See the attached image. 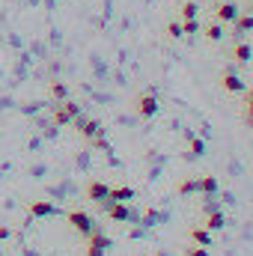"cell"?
Instances as JSON below:
<instances>
[{
	"label": "cell",
	"mask_w": 253,
	"mask_h": 256,
	"mask_svg": "<svg viewBox=\"0 0 253 256\" xmlns=\"http://www.w3.org/2000/svg\"><path fill=\"white\" fill-rule=\"evenodd\" d=\"M66 220H68V224H72V230H74V232H80L84 238H90V236L98 230L96 218H92V214H86L84 208H72V212H66Z\"/></svg>",
	"instance_id": "6da1fadb"
},
{
	"label": "cell",
	"mask_w": 253,
	"mask_h": 256,
	"mask_svg": "<svg viewBox=\"0 0 253 256\" xmlns=\"http://www.w3.org/2000/svg\"><path fill=\"white\" fill-rule=\"evenodd\" d=\"M27 212H30V218H60L63 214V208L54 206V202H48V200H33L27 206Z\"/></svg>",
	"instance_id": "7a4b0ae2"
},
{
	"label": "cell",
	"mask_w": 253,
	"mask_h": 256,
	"mask_svg": "<svg viewBox=\"0 0 253 256\" xmlns=\"http://www.w3.org/2000/svg\"><path fill=\"white\" fill-rule=\"evenodd\" d=\"M72 122L78 126V131H80V134H84L86 140H92V137H98V134L104 131V128H102V122H98V120H86L84 114H78V116H74Z\"/></svg>",
	"instance_id": "3957f363"
},
{
	"label": "cell",
	"mask_w": 253,
	"mask_h": 256,
	"mask_svg": "<svg viewBox=\"0 0 253 256\" xmlns=\"http://www.w3.org/2000/svg\"><path fill=\"white\" fill-rule=\"evenodd\" d=\"M137 114L143 116V120H152L155 114H158V98H155V92L149 90L146 96H140L137 98Z\"/></svg>",
	"instance_id": "277c9868"
},
{
	"label": "cell",
	"mask_w": 253,
	"mask_h": 256,
	"mask_svg": "<svg viewBox=\"0 0 253 256\" xmlns=\"http://www.w3.org/2000/svg\"><path fill=\"white\" fill-rule=\"evenodd\" d=\"M220 86H224L226 92H248V84H244L232 68H226V72L220 74Z\"/></svg>",
	"instance_id": "5b68a950"
},
{
	"label": "cell",
	"mask_w": 253,
	"mask_h": 256,
	"mask_svg": "<svg viewBox=\"0 0 253 256\" xmlns=\"http://www.w3.org/2000/svg\"><path fill=\"white\" fill-rule=\"evenodd\" d=\"M108 194H110V185H108V182H98V179H92V182L86 185V200H92V202H102V200H108Z\"/></svg>",
	"instance_id": "8992f818"
},
{
	"label": "cell",
	"mask_w": 253,
	"mask_h": 256,
	"mask_svg": "<svg viewBox=\"0 0 253 256\" xmlns=\"http://www.w3.org/2000/svg\"><path fill=\"white\" fill-rule=\"evenodd\" d=\"M238 15H242V12H238V6H236V3H220V6L214 9V18H218L220 24H232Z\"/></svg>",
	"instance_id": "52a82bcc"
},
{
	"label": "cell",
	"mask_w": 253,
	"mask_h": 256,
	"mask_svg": "<svg viewBox=\"0 0 253 256\" xmlns=\"http://www.w3.org/2000/svg\"><path fill=\"white\" fill-rule=\"evenodd\" d=\"M72 120H74V116L66 110L63 102H60V104H54V116H51V122H54V126H57V128H66V126H72Z\"/></svg>",
	"instance_id": "ba28073f"
},
{
	"label": "cell",
	"mask_w": 253,
	"mask_h": 256,
	"mask_svg": "<svg viewBox=\"0 0 253 256\" xmlns=\"http://www.w3.org/2000/svg\"><path fill=\"white\" fill-rule=\"evenodd\" d=\"M190 242L200 244V248H212V232H208L206 226H194V230H190Z\"/></svg>",
	"instance_id": "9c48e42d"
},
{
	"label": "cell",
	"mask_w": 253,
	"mask_h": 256,
	"mask_svg": "<svg viewBox=\"0 0 253 256\" xmlns=\"http://www.w3.org/2000/svg\"><path fill=\"white\" fill-rule=\"evenodd\" d=\"M114 202H128V200H134L137 194H134V188L131 185H120V188H110V194H108Z\"/></svg>",
	"instance_id": "30bf717a"
},
{
	"label": "cell",
	"mask_w": 253,
	"mask_h": 256,
	"mask_svg": "<svg viewBox=\"0 0 253 256\" xmlns=\"http://www.w3.org/2000/svg\"><path fill=\"white\" fill-rule=\"evenodd\" d=\"M224 226H226L224 212H208V218H206V230H208V232H218V230H224Z\"/></svg>",
	"instance_id": "8fae6325"
},
{
	"label": "cell",
	"mask_w": 253,
	"mask_h": 256,
	"mask_svg": "<svg viewBox=\"0 0 253 256\" xmlns=\"http://www.w3.org/2000/svg\"><path fill=\"white\" fill-rule=\"evenodd\" d=\"M232 57H236V63H248L253 57V48L248 45V42H238L236 48H232Z\"/></svg>",
	"instance_id": "7c38bea8"
},
{
	"label": "cell",
	"mask_w": 253,
	"mask_h": 256,
	"mask_svg": "<svg viewBox=\"0 0 253 256\" xmlns=\"http://www.w3.org/2000/svg\"><path fill=\"white\" fill-rule=\"evenodd\" d=\"M232 24H236V36H244L253 30V15H238Z\"/></svg>",
	"instance_id": "4fadbf2b"
},
{
	"label": "cell",
	"mask_w": 253,
	"mask_h": 256,
	"mask_svg": "<svg viewBox=\"0 0 253 256\" xmlns=\"http://www.w3.org/2000/svg\"><path fill=\"white\" fill-rule=\"evenodd\" d=\"M176 194H179V196H190V194H200V179H185V182H179Z\"/></svg>",
	"instance_id": "5bb4252c"
},
{
	"label": "cell",
	"mask_w": 253,
	"mask_h": 256,
	"mask_svg": "<svg viewBox=\"0 0 253 256\" xmlns=\"http://www.w3.org/2000/svg\"><path fill=\"white\" fill-rule=\"evenodd\" d=\"M200 194L214 196V194H218V179H214V176H202V179H200Z\"/></svg>",
	"instance_id": "9a60e30c"
},
{
	"label": "cell",
	"mask_w": 253,
	"mask_h": 256,
	"mask_svg": "<svg viewBox=\"0 0 253 256\" xmlns=\"http://www.w3.org/2000/svg\"><path fill=\"white\" fill-rule=\"evenodd\" d=\"M242 120H244V126L253 128V86L248 90V102H244V110H242Z\"/></svg>",
	"instance_id": "2e32d148"
},
{
	"label": "cell",
	"mask_w": 253,
	"mask_h": 256,
	"mask_svg": "<svg viewBox=\"0 0 253 256\" xmlns=\"http://www.w3.org/2000/svg\"><path fill=\"white\" fill-rule=\"evenodd\" d=\"M51 96H54L57 102H66V98H68V86L60 84V80H54V84H51Z\"/></svg>",
	"instance_id": "e0dca14e"
},
{
	"label": "cell",
	"mask_w": 253,
	"mask_h": 256,
	"mask_svg": "<svg viewBox=\"0 0 253 256\" xmlns=\"http://www.w3.org/2000/svg\"><path fill=\"white\" fill-rule=\"evenodd\" d=\"M206 36H208L212 42H220V39H224V27H220V21H218V24H208V27H206Z\"/></svg>",
	"instance_id": "ac0fdd59"
},
{
	"label": "cell",
	"mask_w": 253,
	"mask_h": 256,
	"mask_svg": "<svg viewBox=\"0 0 253 256\" xmlns=\"http://www.w3.org/2000/svg\"><path fill=\"white\" fill-rule=\"evenodd\" d=\"M206 152V140H200V137H190V158H200Z\"/></svg>",
	"instance_id": "d6986e66"
},
{
	"label": "cell",
	"mask_w": 253,
	"mask_h": 256,
	"mask_svg": "<svg viewBox=\"0 0 253 256\" xmlns=\"http://www.w3.org/2000/svg\"><path fill=\"white\" fill-rule=\"evenodd\" d=\"M161 220H164L161 212H146V214H143V226H158Z\"/></svg>",
	"instance_id": "ffe728a7"
},
{
	"label": "cell",
	"mask_w": 253,
	"mask_h": 256,
	"mask_svg": "<svg viewBox=\"0 0 253 256\" xmlns=\"http://www.w3.org/2000/svg\"><path fill=\"white\" fill-rule=\"evenodd\" d=\"M196 12H200V6H196L194 0H188V3L182 6V21H190V18H196Z\"/></svg>",
	"instance_id": "44dd1931"
},
{
	"label": "cell",
	"mask_w": 253,
	"mask_h": 256,
	"mask_svg": "<svg viewBox=\"0 0 253 256\" xmlns=\"http://www.w3.org/2000/svg\"><path fill=\"white\" fill-rule=\"evenodd\" d=\"M194 33H200V24H196V18L182 21V36H194Z\"/></svg>",
	"instance_id": "7402d4cb"
},
{
	"label": "cell",
	"mask_w": 253,
	"mask_h": 256,
	"mask_svg": "<svg viewBox=\"0 0 253 256\" xmlns=\"http://www.w3.org/2000/svg\"><path fill=\"white\" fill-rule=\"evenodd\" d=\"M167 36H170V39H179V36H182V24H179V21H170V24H167Z\"/></svg>",
	"instance_id": "603a6c76"
},
{
	"label": "cell",
	"mask_w": 253,
	"mask_h": 256,
	"mask_svg": "<svg viewBox=\"0 0 253 256\" xmlns=\"http://www.w3.org/2000/svg\"><path fill=\"white\" fill-rule=\"evenodd\" d=\"M36 110H42V104H39V102H30V104H24V108H21V114H24V116H33Z\"/></svg>",
	"instance_id": "cb8c5ba5"
},
{
	"label": "cell",
	"mask_w": 253,
	"mask_h": 256,
	"mask_svg": "<svg viewBox=\"0 0 253 256\" xmlns=\"http://www.w3.org/2000/svg\"><path fill=\"white\" fill-rule=\"evenodd\" d=\"M108 250L104 248H98V244H92V242H86V256H104Z\"/></svg>",
	"instance_id": "d4e9b609"
},
{
	"label": "cell",
	"mask_w": 253,
	"mask_h": 256,
	"mask_svg": "<svg viewBox=\"0 0 253 256\" xmlns=\"http://www.w3.org/2000/svg\"><path fill=\"white\" fill-rule=\"evenodd\" d=\"M45 173H48V167H45V164H36V167H30V176H33V179H42Z\"/></svg>",
	"instance_id": "484cf974"
},
{
	"label": "cell",
	"mask_w": 253,
	"mask_h": 256,
	"mask_svg": "<svg viewBox=\"0 0 253 256\" xmlns=\"http://www.w3.org/2000/svg\"><path fill=\"white\" fill-rule=\"evenodd\" d=\"M185 256H208V250H206V248H200V244H194V248L185 250Z\"/></svg>",
	"instance_id": "4316f807"
},
{
	"label": "cell",
	"mask_w": 253,
	"mask_h": 256,
	"mask_svg": "<svg viewBox=\"0 0 253 256\" xmlns=\"http://www.w3.org/2000/svg\"><path fill=\"white\" fill-rule=\"evenodd\" d=\"M27 149H30V152L42 149V137H30V140H27Z\"/></svg>",
	"instance_id": "83f0119b"
},
{
	"label": "cell",
	"mask_w": 253,
	"mask_h": 256,
	"mask_svg": "<svg viewBox=\"0 0 253 256\" xmlns=\"http://www.w3.org/2000/svg\"><path fill=\"white\" fill-rule=\"evenodd\" d=\"M78 167H90V155H86V152L78 155Z\"/></svg>",
	"instance_id": "f1b7e54d"
},
{
	"label": "cell",
	"mask_w": 253,
	"mask_h": 256,
	"mask_svg": "<svg viewBox=\"0 0 253 256\" xmlns=\"http://www.w3.org/2000/svg\"><path fill=\"white\" fill-rule=\"evenodd\" d=\"M3 238H9V226H0V242Z\"/></svg>",
	"instance_id": "f546056e"
}]
</instances>
